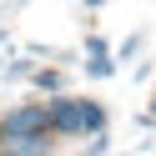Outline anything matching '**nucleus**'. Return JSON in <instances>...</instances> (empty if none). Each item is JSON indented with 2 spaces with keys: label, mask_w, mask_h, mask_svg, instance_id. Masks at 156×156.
<instances>
[{
  "label": "nucleus",
  "mask_w": 156,
  "mask_h": 156,
  "mask_svg": "<svg viewBox=\"0 0 156 156\" xmlns=\"http://www.w3.org/2000/svg\"><path fill=\"white\" fill-rule=\"evenodd\" d=\"M35 81H41V91H55V86H61V76H55V71H41Z\"/></svg>",
  "instance_id": "obj_5"
},
{
  "label": "nucleus",
  "mask_w": 156,
  "mask_h": 156,
  "mask_svg": "<svg viewBox=\"0 0 156 156\" xmlns=\"http://www.w3.org/2000/svg\"><path fill=\"white\" fill-rule=\"evenodd\" d=\"M0 136H10V141H20V136H45V106H15V111L0 121Z\"/></svg>",
  "instance_id": "obj_2"
},
{
  "label": "nucleus",
  "mask_w": 156,
  "mask_h": 156,
  "mask_svg": "<svg viewBox=\"0 0 156 156\" xmlns=\"http://www.w3.org/2000/svg\"><path fill=\"white\" fill-rule=\"evenodd\" d=\"M101 106L96 101H76V96H61V101L45 106V131L55 136H81V131H101Z\"/></svg>",
  "instance_id": "obj_1"
},
{
  "label": "nucleus",
  "mask_w": 156,
  "mask_h": 156,
  "mask_svg": "<svg viewBox=\"0 0 156 156\" xmlns=\"http://www.w3.org/2000/svg\"><path fill=\"white\" fill-rule=\"evenodd\" d=\"M86 71H91V76H111V71H116V66H111V61H106V55H96V61H91V66H86Z\"/></svg>",
  "instance_id": "obj_4"
},
{
  "label": "nucleus",
  "mask_w": 156,
  "mask_h": 156,
  "mask_svg": "<svg viewBox=\"0 0 156 156\" xmlns=\"http://www.w3.org/2000/svg\"><path fill=\"white\" fill-rule=\"evenodd\" d=\"M45 146H51L45 136H20V141L5 146V156H45Z\"/></svg>",
  "instance_id": "obj_3"
}]
</instances>
